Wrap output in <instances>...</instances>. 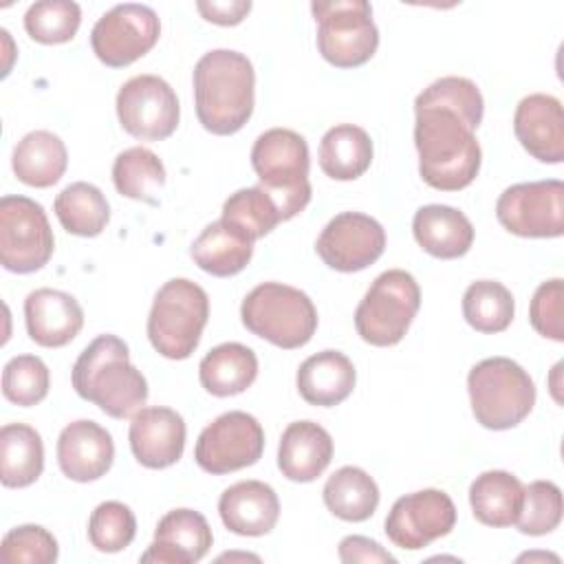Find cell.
Masks as SVG:
<instances>
[{
  "mask_svg": "<svg viewBox=\"0 0 564 564\" xmlns=\"http://www.w3.org/2000/svg\"><path fill=\"white\" fill-rule=\"evenodd\" d=\"M456 507L441 489H421L401 496L386 516L388 540L405 551L425 549L430 542L452 533Z\"/></svg>",
  "mask_w": 564,
  "mask_h": 564,
  "instance_id": "obj_15",
  "label": "cell"
},
{
  "mask_svg": "<svg viewBox=\"0 0 564 564\" xmlns=\"http://www.w3.org/2000/svg\"><path fill=\"white\" fill-rule=\"evenodd\" d=\"M185 421L165 405L141 408L130 421V449L148 469H165L174 465L185 449Z\"/></svg>",
  "mask_w": 564,
  "mask_h": 564,
  "instance_id": "obj_17",
  "label": "cell"
},
{
  "mask_svg": "<svg viewBox=\"0 0 564 564\" xmlns=\"http://www.w3.org/2000/svg\"><path fill=\"white\" fill-rule=\"evenodd\" d=\"M223 220L238 227L251 240L264 238L282 223L273 198L260 185L234 192L223 205Z\"/></svg>",
  "mask_w": 564,
  "mask_h": 564,
  "instance_id": "obj_36",
  "label": "cell"
},
{
  "mask_svg": "<svg viewBox=\"0 0 564 564\" xmlns=\"http://www.w3.org/2000/svg\"><path fill=\"white\" fill-rule=\"evenodd\" d=\"M258 377L256 352L238 341L212 348L198 364L200 386L214 397H234L245 392Z\"/></svg>",
  "mask_w": 564,
  "mask_h": 564,
  "instance_id": "obj_29",
  "label": "cell"
},
{
  "mask_svg": "<svg viewBox=\"0 0 564 564\" xmlns=\"http://www.w3.org/2000/svg\"><path fill=\"white\" fill-rule=\"evenodd\" d=\"M24 322L29 337L37 346L62 348L79 335L84 311L70 293L44 286L26 295Z\"/></svg>",
  "mask_w": 564,
  "mask_h": 564,
  "instance_id": "obj_21",
  "label": "cell"
},
{
  "mask_svg": "<svg viewBox=\"0 0 564 564\" xmlns=\"http://www.w3.org/2000/svg\"><path fill=\"white\" fill-rule=\"evenodd\" d=\"M198 13L214 24L220 26H234L238 22H242L247 18V13L251 11V2L249 0H231V2H196Z\"/></svg>",
  "mask_w": 564,
  "mask_h": 564,
  "instance_id": "obj_44",
  "label": "cell"
},
{
  "mask_svg": "<svg viewBox=\"0 0 564 564\" xmlns=\"http://www.w3.org/2000/svg\"><path fill=\"white\" fill-rule=\"evenodd\" d=\"M383 249L386 231L381 223L361 212L337 214L315 242L322 262L341 273H355L375 264Z\"/></svg>",
  "mask_w": 564,
  "mask_h": 564,
  "instance_id": "obj_16",
  "label": "cell"
},
{
  "mask_svg": "<svg viewBox=\"0 0 564 564\" xmlns=\"http://www.w3.org/2000/svg\"><path fill=\"white\" fill-rule=\"evenodd\" d=\"M251 165L282 220H291L308 205V145L302 134L289 128L262 132L251 148Z\"/></svg>",
  "mask_w": 564,
  "mask_h": 564,
  "instance_id": "obj_4",
  "label": "cell"
},
{
  "mask_svg": "<svg viewBox=\"0 0 564 564\" xmlns=\"http://www.w3.org/2000/svg\"><path fill=\"white\" fill-rule=\"evenodd\" d=\"M256 73L247 55L229 48L205 53L194 66V104L200 126L218 137L238 132L253 112Z\"/></svg>",
  "mask_w": 564,
  "mask_h": 564,
  "instance_id": "obj_2",
  "label": "cell"
},
{
  "mask_svg": "<svg viewBox=\"0 0 564 564\" xmlns=\"http://www.w3.org/2000/svg\"><path fill=\"white\" fill-rule=\"evenodd\" d=\"M55 249L46 212L29 196L0 198V262L11 273L42 269Z\"/></svg>",
  "mask_w": 564,
  "mask_h": 564,
  "instance_id": "obj_10",
  "label": "cell"
},
{
  "mask_svg": "<svg viewBox=\"0 0 564 564\" xmlns=\"http://www.w3.org/2000/svg\"><path fill=\"white\" fill-rule=\"evenodd\" d=\"M524 498V485L505 469H489L476 476L469 487V505L474 518L487 527L516 524Z\"/></svg>",
  "mask_w": 564,
  "mask_h": 564,
  "instance_id": "obj_28",
  "label": "cell"
},
{
  "mask_svg": "<svg viewBox=\"0 0 564 564\" xmlns=\"http://www.w3.org/2000/svg\"><path fill=\"white\" fill-rule=\"evenodd\" d=\"M212 542L214 535L203 513L194 509H172L159 520L154 540L141 555V562L194 564L207 555Z\"/></svg>",
  "mask_w": 564,
  "mask_h": 564,
  "instance_id": "obj_20",
  "label": "cell"
},
{
  "mask_svg": "<svg viewBox=\"0 0 564 564\" xmlns=\"http://www.w3.org/2000/svg\"><path fill=\"white\" fill-rule=\"evenodd\" d=\"M513 132L533 159L542 163L564 161V112L557 97L533 93L520 99L513 115Z\"/></svg>",
  "mask_w": 564,
  "mask_h": 564,
  "instance_id": "obj_19",
  "label": "cell"
},
{
  "mask_svg": "<svg viewBox=\"0 0 564 564\" xmlns=\"http://www.w3.org/2000/svg\"><path fill=\"white\" fill-rule=\"evenodd\" d=\"M498 223L522 238H560L564 234V183L557 178L516 183L496 200Z\"/></svg>",
  "mask_w": 564,
  "mask_h": 564,
  "instance_id": "obj_11",
  "label": "cell"
},
{
  "mask_svg": "<svg viewBox=\"0 0 564 564\" xmlns=\"http://www.w3.org/2000/svg\"><path fill=\"white\" fill-rule=\"evenodd\" d=\"M240 317L249 333L284 350L302 348L317 330L313 300L282 282H262L251 289L242 300Z\"/></svg>",
  "mask_w": 564,
  "mask_h": 564,
  "instance_id": "obj_6",
  "label": "cell"
},
{
  "mask_svg": "<svg viewBox=\"0 0 564 564\" xmlns=\"http://www.w3.org/2000/svg\"><path fill=\"white\" fill-rule=\"evenodd\" d=\"M68 165V152L64 141L48 130H33L24 134L11 156V167L18 181L31 187L55 185Z\"/></svg>",
  "mask_w": 564,
  "mask_h": 564,
  "instance_id": "obj_27",
  "label": "cell"
},
{
  "mask_svg": "<svg viewBox=\"0 0 564 564\" xmlns=\"http://www.w3.org/2000/svg\"><path fill=\"white\" fill-rule=\"evenodd\" d=\"M57 540L40 524H20L2 538L0 555L9 564H53Z\"/></svg>",
  "mask_w": 564,
  "mask_h": 564,
  "instance_id": "obj_41",
  "label": "cell"
},
{
  "mask_svg": "<svg viewBox=\"0 0 564 564\" xmlns=\"http://www.w3.org/2000/svg\"><path fill=\"white\" fill-rule=\"evenodd\" d=\"M115 460V443L106 427L79 419L68 423L57 438V463L66 478L90 482L106 476Z\"/></svg>",
  "mask_w": 564,
  "mask_h": 564,
  "instance_id": "obj_18",
  "label": "cell"
},
{
  "mask_svg": "<svg viewBox=\"0 0 564 564\" xmlns=\"http://www.w3.org/2000/svg\"><path fill=\"white\" fill-rule=\"evenodd\" d=\"M209 319V297L187 278L167 280L154 295L148 315V339L165 359H187Z\"/></svg>",
  "mask_w": 564,
  "mask_h": 564,
  "instance_id": "obj_7",
  "label": "cell"
},
{
  "mask_svg": "<svg viewBox=\"0 0 564 564\" xmlns=\"http://www.w3.org/2000/svg\"><path fill=\"white\" fill-rule=\"evenodd\" d=\"M44 469V445L35 427L7 423L0 430V480L9 489L33 485Z\"/></svg>",
  "mask_w": 564,
  "mask_h": 564,
  "instance_id": "obj_30",
  "label": "cell"
},
{
  "mask_svg": "<svg viewBox=\"0 0 564 564\" xmlns=\"http://www.w3.org/2000/svg\"><path fill=\"white\" fill-rule=\"evenodd\" d=\"M467 392L476 421L487 430H511L535 405L533 379L509 357L478 361L467 375Z\"/></svg>",
  "mask_w": 564,
  "mask_h": 564,
  "instance_id": "obj_5",
  "label": "cell"
},
{
  "mask_svg": "<svg viewBox=\"0 0 564 564\" xmlns=\"http://www.w3.org/2000/svg\"><path fill=\"white\" fill-rule=\"evenodd\" d=\"M73 388L112 419L134 416L148 401V381L117 335H99L82 350L73 366Z\"/></svg>",
  "mask_w": 564,
  "mask_h": 564,
  "instance_id": "obj_3",
  "label": "cell"
},
{
  "mask_svg": "<svg viewBox=\"0 0 564 564\" xmlns=\"http://www.w3.org/2000/svg\"><path fill=\"white\" fill-rule=\"evenodd\" d=\"M562 491L551 480H533L524 487L516 527L524 535H546L562 522Z\"/></svg>",
  "mask_w": 564,
  "mask_h": 564,
  "instance_id": "obj_40",
  "label": "cell"
},
{
  "mask_svg": "<svg viewBox=\"0 0 564 564\" xmlns=\"http://www.w3.org/2000/svg\"><path fill=\"white\" fill-rule=\"evenodd\" d=\"M337 553L341 562H397L379 542L364 535H346L339 542Z\"/></svg>",
  "mask_w": 564,
  "mask_h": 564,
  "instance_id": "obj_43",
  "label": "cell"
},
{
  "mask_svg": "<svg viewBox=\"0 0 564 564\" xmlns=\"http://www.w3.org/2000/svg\"><path fill=\"white\" fill-rule=\"evenodd\" d=\"M513 313V295L502 282L476 280L463 295V317L478 333L494 335L507 330Z\"/></svg>",
  "mask_w": 564,
  "mask_h": 564,
  "instance_id": "obj_35",
  "label": "cell"
},
{
  "mask_svg": "<svg viewBox=\"0 0 564 564\" xmlns=\"http://www.w3.org/2000/svg\"><path fill=\"white\" fill-rule=\"evenodd\" d=\"M412 234L419 247L441 260L465 256L474 245L469 218L449 205H423L412 218Z\"/></svg>",
  "mask_w": 564,
  "mask_h": 564,
  "instance_id": "obj_25",
  "label": "cell"
},
{
  "mask_svg": "<svg viewBox=\"0 0 564 564\" xmlns=\"http://www.w3.org/2000/svg\"><path fill=\"white\" fill-rule=\"evenodd\" d=\"M51 375L46 364L35 355H18L2 370V394L7 401L31 408L46 399Z\"/></svg>",
  "mask_w": 564,
  "mask_h": 564,
  "instance_id": "obj_38",
  "label": "cell"
},
{
  "mask_svg": "<svg viewBox=\"0 0 564 564\" xmlns=\"http://www.w3.org/2000/svg\"><path fill=\"white\" fill-rule=\"evenodd\" d=\"M161 35L154 9L123 2L106 11L90 31V46L97 59L110 68H123L143 57Z\"/></svg>",
  "mask_w": 564,
  "mask_h": 564,
  "instance_id": "obj_13",
  "label": "cell"
},
{
  "mask_svg": "<svg viewBox=\"0 0 564 564\" xmlns=\"http://www.w3.org/2000/svg\"><path fill=\"white\" fill-rule=\"evenodd\" d=\"M112 183L126 198L159 205V192L165 185V167L152 150L134 145L117 154L112 163Z\"/></svg>",
  "mask_w": 564,
  "mask_h": 564,
  "instance_id": "obj_34",
  "label": "cell"
},
{
  "mask_svg": "<svg viewBox=\"0 0 564 564\" xmlns=\"http://www.w3.org/2000/svg\"><path fill=\"white\" fill-rule=\"evenodd\" d=\"M311 11L317 22V48L328 64L355 68L375 55L379 31L366 0L313 2Z\"/></svg>",
  "mask_w": 564,
  "mask_h": 564,
  "instance_id": "obj_9",
  "label": "cell"
},
{
  "mask_svg": "<svg viewBox=\"0 0 564 564\" xmlns=\"http://www.w3.org/2000/svg\"><path fill=\"white\" fill-rule=\"evenodd\" d=\"M564 284L560 278H553L549 282H542L529 306V319L531 326L553 341H564Z\"/></svg>",
  "mask_w": 564,
  "mask_h": 564,
  "instance_id": "obj_42",
  "label": "cell"
},
{
  "mask_svg": "<svg viewBox=\"0 0 564 564\" xmlns=\"http://www.w3.org/2000/svg\"><path fill=\"white\" fill-rule=\"evenodd\" d=\"M326 509L346 522H364L368 520L379 505V487L368 471L361 467H339L333 476H328L324 489Z\"/></svg>",
  "mask_w": 564,
  "mask_h": 564,
  "instance_id": "obj_32",
  "label": "cell"
},
{
  "mask_svg": "<svg viewBox=\"0 0 564 564\" xmlns=\"http://www.w3.org/2000/svg\"><path fill=\"white\" fill-rule=\"evenodd\" d=\"M53 209L59 225L68 234H75L82 238L99 236L110 220V205L106 196L97 185L86 181L66 185L57 194Z\"/></svg>",
  "mask_w": 564,
  "mask_h": 564,
  "instance_id": "obj_33",
  "label": "cell"
},
{
  "mask_svg": "<svg viewBox=\"0 0 564 564\" xmlns=\"http://www.w3.org/2000/svg\"><path fill=\"white\" fill-rule=\"evenodd\" d=\"M253 242L227 220L209 223L189 247L192 260L209 275L229 278L240 273L253 256Z\"/></svg>",
  "mask_w": 564,
  "mask_h": 564,
  "instance_id": "obj_26",
  "label": "cell"
},
{
  "mask_svg": "<svg viewBox=\"0 0 564 564\" xmlns=\"http://www.w3.org/2000/svg\"><path fill=\"white\" fill-rule=\"evenodd\" d=\"M137 535L132 509L119 500H106L88 518V540L101 553H119Z\"/></svg>",
  "mask_w": 564,
  "mask_h": 564,
  "instance_id": "obj_39",
  "label": "cell"
},
{
  "mask_svg": "<svg viewBox=\"0 0 564 564\" xmlns=\"http://www.w3.org/2000/svg\"><path fill=\"white\" fill-rule=\"evenodd\" d=\"M414 145L421 178L441 192H458L474 183L480 170L478 123L467 115L436 104L414 101Z\"/></svg>",
  "mask_w": 564,
  "mask_h": 564,
  "instance_id": "obj_1",
  "label": "cell"
},
{
  "mask_svg": "<svg viewBox=\"0 0 564 564\" xmlns=\"http://www.w3.org/2000/svg\"><path fill=\"white\" fill-rule=\"evenodd\" d=\"M333 460V438L315 421H293L286 425L278 447V467L293 482H311L324 474Z\"/></svg>",
  "mask_w": 564,
  "mask_h": 564,
  "instance_id": "obj_23",
  "label": "cell"
},
{
  "mask_svg": "<svg viewBox=\"0 0 564 564\" xmlns=\"http://www.w3.org/2000/svg\"><path fill=\"white\" fill-rule=\"evenodd\" d=\"M421 306V289L412 273L388 269L375 278L355 311L357 335L370 346L399 344Z\"/></svg>",
  "mask_w": 564,
  "mask_h": 564,
  "instance_id": "obj_8",
  "label": "cell"
},
{
  "mask_svg": "<svg viewBox=\"0 0 564 564\" xmlns=\"http://www.w3.org/2000/svg\"><path fill=\"white\" fill-rule=\"evenodd\" d=\"M319 167L333 181H355L372 163L370 134L352 123L330 128L319 141Z\"/></svg>",
  "mask_w": 564,
  "mask_h": 564,
  "instance_id": "obj_31",
  "label": "cell"
},
{
  "mask_svg": "<svg viewBox=\"0 0 564 564\" xmlns=\"http://www.w3.org/2000/svg\"><path fill=\"white\" fill-rule=\"evenodd\" d=\"M82 9L70 0H40L24 13V29L40 44H64L75 37Z\"/></svg>",
  "mask_w": 564,
  "mask_h": 564,
  "instance_id": "obj_37",
  "label": "cell"
},
{
  "mask_svg": "<svg viewBox=\"0 0 564 564\" xmlns=\"http://www.w3.org/2000/svg\"><path fill=\"white\" fill-rule=\"evenodd\" d=\"M295 383L300 397L306 403L333 408L352 394L357 383V370L344 352L322 350L300 364Z\"/></svg>",
  "mask_w": 564,
  "mask_h": 564,
  "instance_id": "obj_24",
  "label": "cell"
},
{
  "mask_svg": "<svg viewBox=\"0 0 564 564\" xmlns=\"http://www.w3.org/2000/svg\"><path fill=\"white\" fill-rule=\"evenodd\" d=\"M223 524L236 535H267L280 518V500L262 480H240L227 487L218 500Z\"/></svg>",
  "mask_w": 564,
  "mask_h": 564,
  "instance_id": "obj_22",
  "label": "cell"
},
{
  "mask_svg": "<svg viewBox=\"0 0 564 564\" xmlns=\"http://www.w3.org/2000/svg\"><path fill=\"white\" fill-rule=\"evenodd\" d=\"M121 128L141 141H163L174 134L181 106L174 88L159 75H137L117 93Z\"/></svg>",
  "mask_w": 564,
  "mask_h": 564,
  "instance_id": "obj_14",
  "label": "cell"
},
{
  "mask_svg": "<svg viewBox=\"0 0 564 564\" xmlns=\"http://www.w3.org/2000/svg\"><path fill=\"white\" fill-rule=\"evenodd\" d=\"M264 452V430L256 416L231 410L214 419L194 447L196 465L214 476L245 469L260 460Z\"/></svg>",
  "mask_w": 564,
  "mask_h": 564,
  "instance_id": "obj_12",
  "label": "cell"
}]
</instances>
